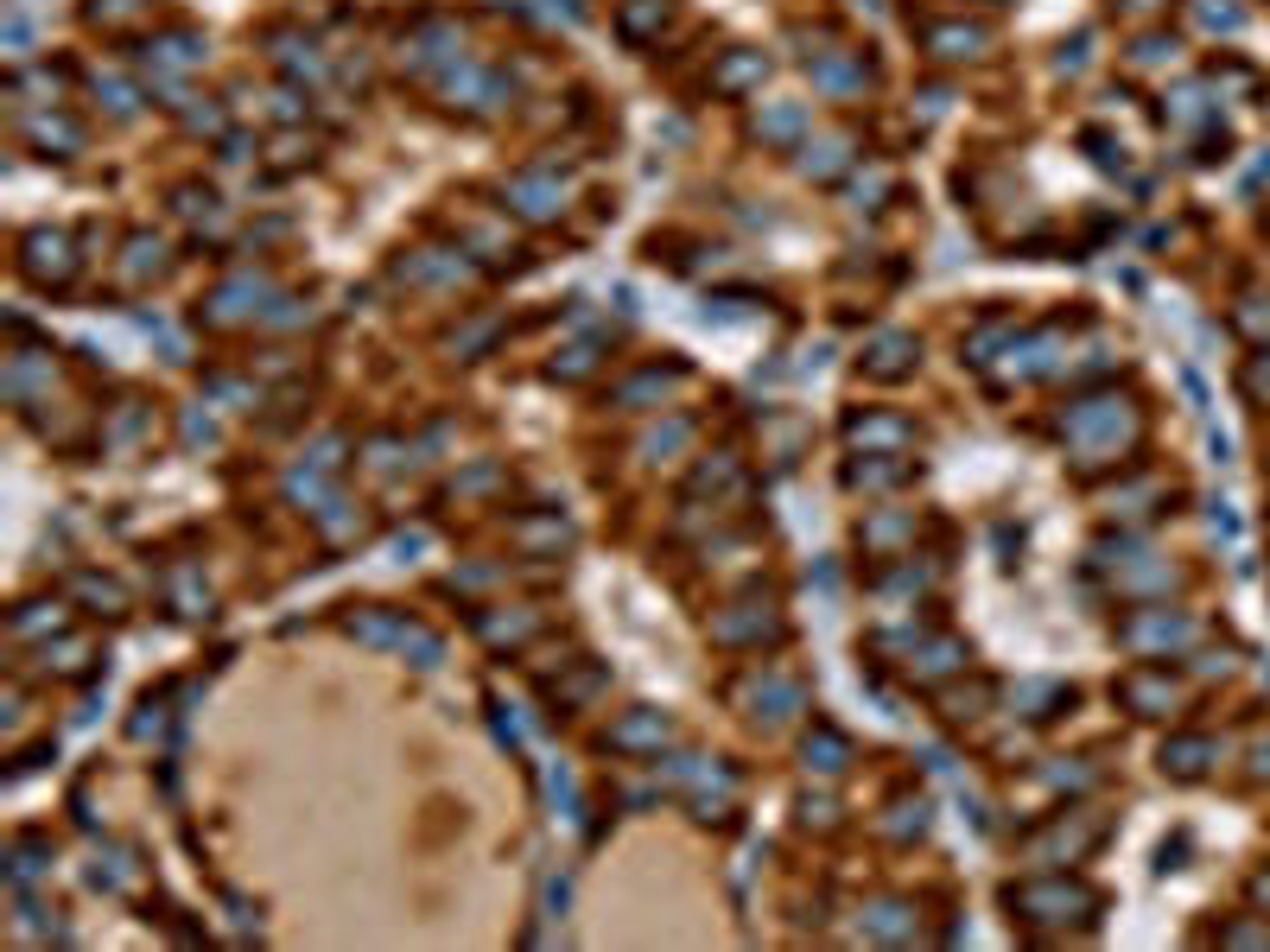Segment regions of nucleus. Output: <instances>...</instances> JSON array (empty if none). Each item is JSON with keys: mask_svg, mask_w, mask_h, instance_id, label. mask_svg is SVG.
<instances>
[{"mask_svg": "<svg viewBox=\"0 0 1270 952\" xmlns=\"http://www.w3.org/2000/svg\"><path fill=\"white\" fill-rule=\"evenodd\" d=\"M908 350H915L908 337H877V363L870 368H877V375H902V368H908Z\"/></svg>", "mask_w": 1270, "mask_h": 952, "instance_id": "1", "label": "nucleus"}, {"mask_svg": "<svg viewBox=\"0 0 1270 952\" xmlns=\"http://www.w3.org/2000/svg\"><path fill=\"white\" fill-rule=\"evenodd\" d=\"M935 45H947L940 58H972V45H985V33H966V26H947V33H935Z\"/></svg>", "mask_w": 1270, "mask_h": 952, "instance_id": "2", "label": "nucleus"}]
</instances>
